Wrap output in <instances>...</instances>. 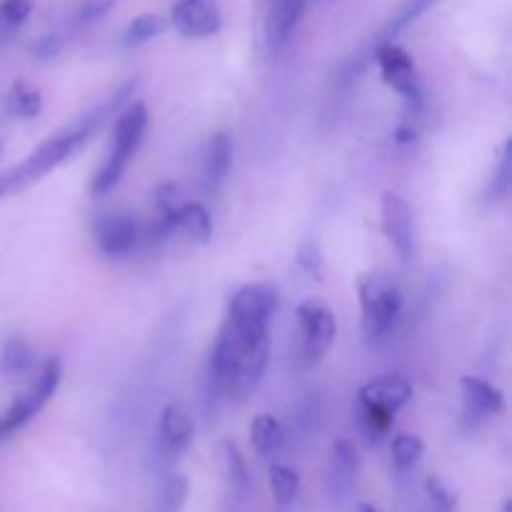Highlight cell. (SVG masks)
<instances>
[{
  "mask_svg": "<svg viewBox=\"0 0 512 512\" xmlns=\"http://www.w3.org/2000/svg\"><path fill=\"white\" fill-rule=\"evenodd\" d=\"M270 490H273L275 503L288 508V505H293L295 500H298L300 475L295 473L293 468H288V465L275 463L273 468H270Z\"/></svg>",
  "mask_w": 512,
  "mask_h": 512,
  "instance_id": "obj_21",
  "label": "cell"
},
{
  "mask_svg": "<svg viewBox=\"0 0 512 512\" xmlns=\"http://www.w3.org/2000/svg\"><path fill=\"white\" fill-rule=\"evenodd\" d=\"M43 110V98L35 88L18 83L8 95V113L15 118H38Z\"/></svg>",
  "mask_w": 512,
  "mask_h": 512,
  "instance_id": "obj_22",
  "label": "cell"
},
{
  "mask_svg": "<svg viewBox=\"0 0 512 512\" xmlns=\"http://www.w3.org/2000/svg\"><path fill=\"white\" fill-rule=\"evenodd\" d=\"M60 378H63V365H60V360L58 358L45 360L38 378L33 380V385H30V390H33V395L38 398L40 405H45L50 398H53L55 390H58L60 385Z\"/></svg>",
  "mask_w": 512,
  "mask_h": 512,
  "instance_id": "obj_24",
  "label": "cell"
},
{
  "mask_svg": "<svg viewBox=\"0 0 512 512\" xmlns=\"http://www.w3.org/2000/svg\"><path fill=\"white\" fill-rule=\"evenodd\" d=\"M220 453H223V463H225V475H228L230 485H233V493L243 495L248 490V468H245V458L240 453V448L230 440H225L220 445Z\"/></svg>",
  "mask_w": 512,
  "mask_h": 512,
  "instance_id": "obj_23",
  "label": "cell"
},
{
  "mask_svg": "<svg viewBox=\"0 0 512 512\" xmlns=\"http://www.w3.org/2000/svg\"><path fill=\"white\" fill-rule=\"evenodd\" d=\"M40 408H43V405L38 403V398L33 395V390H28L25 395H20V398L15 400V403L10 405L3 415H0V440H5L8 435L18 433V430L23 428V425L28 423V420L33 418Z\"/></svg>",
  "mask_w": 512,
  "mask_h": 512,
  "instance_id": "obj_18",
  "label": "cell"
},
{
  "mask_svg": "<svg viewBox=\"0 0 512 512\" xmlns=\"http://www.w3.org/2000/svg\"><path fill=\"white\" fill-rule=\"evenodd\" d=\"M413 398V388L405 378L400 375H390V378H378L370 380L368 385H363L358 393V403L368 405V408L388 410V413H398L408 400Z\"/></svg>",
  "mask_w": 512,
  "mask_h": 512,
  "instance_id": "obj_12",
  "label": "cell"
},
{
  "mask_svg": "<svg viewBox=\"0 0 512 512\" xmlns=\"http://www.w3.org/2000/svg\"><path fill=\"white\" fill-rule=\"evenodd\" d=\"M143 238L135 215L123 213V210H113V213H103L93 220V240L98 250L108 258H125L135 250V245Z\"/></svg>",
  "mask_w": 512,
  "mask_h": 512,
  "instance_id": "obj_6",
  "label": "cell"
},
{
  "mask_svg": "<svg viewBox=\"0 0 512 512\" xmlns=\"http://www.w3.org/2000/svg\"><path fill=\"white\" fill-rule=\"evenodd\" d=\"M358 512H380V510L375 508V505H370V503H363V505H360V508H358Z\"/></svg>",
  "mask_w": 512,
  "mask_h": 512,
  "instance_id": "obj_35",
  "label": "cell"
},
{
  "mask_svg": "<svg viewBox=\"0 0 512 512\" xmlns=\"http://www.w3.org/2000/svg\"><path fill=\"white\" fill-rule=\"evenodd\" d=\"M250 443H253V450L260 458H278L285 448V430L280 420L268 413L255 415V420L250 423Z\"/></svg>",
  "mask_w": 512,
  "mask_h": 512,
  "instance_id": "obj_15",
  "label": "cell"
},
{
  "mask_svg": "<svg viewBox=\"0 0 512 512\" xmlns=\"http://www.w3.org/2000/svg\"><path fill=\"white\" fill-rule=\"evenodd\" d=\"M170 20L185 38H210L223 28L218 0H178L170 10Z\"/></svg>",
  "mask_w": 512,
  "mask_h": 512,
  "instance_id": "obj_9",
  "label": "cell"
},
{
  "mask_svg": "<svg viewBox=\"0 0 512 512\" xmlns=\"http://www.w3.org/2000/svg\"><path fill=\"white\" fill-rule=\"evenodd\" d=\"M298 265L308 275H315V278L320 275V270H323V255H320L318 245H315L313 240H308V243L298 250Z\"/></svg>",
  "mask_w": 512,
  "mask_h": 512,
  "instance_id": "obj_32",
  "label": "cell"
},
{
  "mask_svg": "<svg viewBox=\"0 0 512 512\" xmlns=\"http://www.w3.org/2000/svg\"><path fill=\"white\" fill-rule=\"evenodd\" d=\"M33 13V0H0V30H15Z\"/></svg>",
  "mask_w": 512,
  "mask_h": 512,
  "instance_id": "obj_29",
  "label": "cell"
},
{
  "mask_svg": "<svg viewBox=\"0 0 512 512\" xmlns=\"http://www.w3.org/2000/svg\"><path fill=\"white\" fill-rule=\"evenodd\" d=\"M188 498V480L180 473H168L160 485V512H178Z\"/></svg>",
  "mask_w": 512,
  "mask_h": 512,
  "instance_id": "obj_25",
  "label": "cell"
},
{
  "mask_svg": "<svg viewBox=\"0 0 512 512\" xmlns=\"http://www.w3.org/2000/svg\"><path fill=\"white\" fill-rule=\"evenodd\" d=\"M355 423H358V430L363 433V438L368 443H378L380 438L390 433L395 423V415L388 413V410L368 408V405H355Z\"/></svg>",
  "mask_w": 512,
  "mask_h": 512,
  "instance_id": "obj_17",
  "label": "cell"
},
{
  "mask_svg": "<svg viewBox=\"0 0 512 512\" xmlns=\"http://www.w3.org/2000/svg\"><path fill=\"white\" fill-rule=\"evenodd\" d=\"M233 168V138L228 133H215L205 148L203 158V188L205 193L215 195L228 180Z\"/></svg>",
  "mask_w": 512,
  "mask_h": 512,
  "instance_id": "obj_13",
  "label": "cell"
},
{
  "mask_svg": "<svg viewBox=\"0 0 512 512\" xmlns=\"http://www.w3.org/2000/svg\"><path fill=\"white\" fill-rule=\"evenodd\" d=\"M165 23L160 15L153 13H143L138 18L130 20V25L125 28V45H140V43H148V40L158 38L163 33Z\"/></svg>",
  "mask_w": 512,
  "mask_h": 512,
  "instance_id": "obj_26",
  "label": "cell"
},
{
  "mask_svg": "<svg viewBox=\"0 0 512 512\" xmlns=\"http://www.w3.org/2000/svg\"><path fill=\"white\" fill-rule=\"evenodd\" d=\"M60 48H63V40H60L58 35L48 33V35H43V38L35 40L33 55L40 60H48V58H53V55H58Z\"/></svg>",
  "mask_w": 512,
  "mask_h": 512,
  "instance_id": "obj_34",
  "label": "cell"
},
{
  "mask_svg": "<svg viewBox=\"0 0 512 512\" xmlns=\"http://www.w3.org/2000/svg\"><path fill=\"white\" fill-rule=\"evenodd\" d=\"M133 88L135 83L130 80L123 88L115 90L105 103L95 105L93 110H88V113L75 118L70 125H65L60 133L50 135V138L45 140L38 150H33L28 158L20 160L13 168L3 170V173H0V198H8V195L20 193V190L28 188V185L38 183V180L45 178L50 170H55L60 163H65L70 155L78 153V150L93 138V133H98L100 125H103L110 115L118 113L120 105L133 95Z\"/></svg>",
  "mask_w": 512,
  "mask_h": 512,
  "instance_id": "obj_1",
  "label": "cell"
},
{
  "mask_svg": "<svg viewBox=\"0 0 512 512\" xmlns=\"http://www.w3.org/2000/svg\"><path fill=\"white\" fill-rule=\"evenodd\" d=\"M280 293L270 283H253L240 288L233 295L228 308V318L238 320L245 325H258V328H270L275 310H278Z\"/></svg>",
  "mask_w": 512,
  "mask_h": 512,
  "instance_id": "obj_7",
  "label": "cell"
},
{
  "mask_svg": "<svg viewBox=\"0 0 512 512\" xmlns=\"http://www.w3.org/2000/svg\"><path fill=\"white\" fill-rule=\"evenodd\" d=\"M145 130H148V108L143 103L128 105L118 115L113 128V143H110L108 155H105L103 165H100L98 173L93 175V183H90V193L95 198L108 195L123 180L130 160H133V155L143 145Z\"/></svg>",
  "mask_w": 512,
  "mask_h": 512,
  "instance_id": "obj_2",
  "label": "cell"
},
{
  "mask_svg": "<svg viewBox=\"0 0 512 512\" xmlns=\"http://www.w3.org/2000/svg\"><path fill=\"white\" fill-rule=\"evenodd\" d=\"M460 390H463V418L468 425L483 423V420L505 410L503 393L495 385H490L488 380L468 375L460 383Z\"/></svg>",
  "mask_w": 512,
  "mask_h": 512,
  "instance_id": "obj_10",
  "label": "cell"
},
{
  "mask_svg": "<svg viewBox=\"0 0 512 512\" xmlns=\"http://www.w3.org/2000/svg\"><path fill=\"white\" fill-rule=\"evenodd\" d=\"M300 325V355L305 365H315L333 345L338 320L320 298H308L295 310Z\"/></svg>",
  "mask_w": 512,
  "mask_h": 512,
  "instance_id": "obj_4",
  "label": "cell"
},
{
  "mask_svg": "<svg viewBox=\"0 0 512 512\" xmlns=\"http://www.w3.org/2000/svg\"><path fill=\"white\" fill-rule=\"evenodd\" d=\"M393 463L398 465L400 470L405 468H413L420 458H423V440L418 435H408V433H400L393 438Z\"/></svg>",
  "mask_w": 512,
  "mask_h": 512,
  "instance_id": "obj_27",
  "label": "cell"
},
{
  "mask_svg": "<svg viewBox=\"0 0 512 512\" xmlns=\"http://www.w3.org/2000/svg\"><path fill=\"white\" fill-rule=\"evenodd\" d=\"M115 5V0H83V5L78 8V25H90V23H98L103 15L110 13V8Z\"/></svg>",
  "mask_w": 512,
  "mask_h": 512,
  "instance_id": "obj_31",
  "label": "cell"
},
{
  "mask_svg": "<svg viewBox=\"0 0 512 512\" xmlns=\"http://www.w3.org/2000/svg\"><path fill=\"white\" fill-rule=\"evenodd\" d=\"M435 3H438V0H405L403 8L398 10V15H395V18L390 20V25H388V33H385L388 43H393L395 35L403 33V30L408 28L410 23H415L420 15L428 13V10L433 8Z\"/></svg>",
  "mask_w": 512,
  "mask_h": 512,
  "instance_id": "obj_28",
  "label": "cell"
},
{
  "mask_svg": "<svg viewBox=\"0 0 512 512\" xmlns=\"http://www.w3.org/2000/svg\"><path fill=\"white\" fill-rule=\"evenodd\" d=\"M155 438L160 443L168 445L175 455L183 453L190 443H193V418H190L188 408L180 403L165 405L163 415H160V428Z\"/></svg>",
  "mask_w": 512,
  "mask_h": 512,
  "instance_id": "obj_14",
  "label": "cell"
},
{
  "mask_svg": "<svg viewBox=\"0 0 512 512\" xmlns=\"http://www.w3.org/2000/svg\"><path fill=\"white\" fill-rule=\"evenodd\" d=\"M380 213H383V230L388 235L390 245L398 250L403 260H410L415 255V213L408 205V200L400 198L398 193H385L383 203H380Z\"/></svg>",
  "mask_w": 512,
  "mask_h": 512,
  "instance_id": "obj_8",
  "label": "cell"
},
{
  "mask_svg": "<svg viewBox=\"0 0 512 512\" xmlns=\"http://www.w3.org/2000/svg\"><path fill=\"white\" fill-rule=\"evenodd\" d=\"M178 230H183L195 243H208L213 238V220L203 205L195 203V200H185L178 213Z\"/></svg>",
  "mask_w": 512,
  "mask_h": 512,
  "instance_id": "obj_16",
  "label": "cell"
},
{
  "mask_svg": "<svg viewBox=\"0 0 512 512\" xmlns=\"http://www.w3.org/2000/svg\"><path fill=\"white\" fill-rule=\"evenodd\" d=\"M0 150H3V148H0Z\"/></svg>",
  "mask_w": 512,
  "mask_h": 512,
  "instance_id": "obj_37",
  "label": "cell"
},
{
  "mask_svg": "<svg viewBox=\"0 0 512 512\" xmlns=\"http://www.w3.org/2000/svg\"><path fill=\"white\" fill-rule=\"evenodd\" d=\"M363 308V338L378 348L393 335L403 313V290L388 273H368L358 280Z\"/></svg>",
  "mask_w": 512,
  "mask_h": 512,
  "instance_id": "obj_3",
  "label": "cell"
},
{
  "mask_svg": "<svg viewBox=\"0 0 512 512\" xmlns=\"http://www.w3.org/2000/svg\"><path fill=\"white\" fill-rule=\"evenodd\" d=\"M512 183V170H510V145H505L503 160H500L498 170H495L493 180H490V193L488 200H505L510 193Z\"/></svg>",
  "mask_w": 512,
  "mask_h": 512,
  "instance_id": "obj_30",
  "label": "cell"
},
{
  "mask_svg": "<svg viewBox=\"0 0 512 512\" xmlns=\"http://www.w3.org/2000/svg\"><path fill=\"white\" fill-rule=\"evenodd\" d=\"M375 60H378V68L385 85H390L395 93L403 95V100L408 103V110L418 113L423 108V85H420V75L413 58L400 45L385 40L375 50Z\"/></svg>",
  "mask_w": 512,
  "mask_h": 512,
  "instance_id": "obj_5",
  "label": "cell"
},
{
  "mask_svg": "<svg viewBox=\"0 0 512 512\" xmlns=\"http://www.w3.org/2000/svg\"><path fill=\"white\" fill-rule=\"evenodd\" d=\"M308 0H273L265 18V40H268L270 53H280L293 38Z\"/></svg>",
  "mask_w": 512,
  "mask_h": 512,
  "instance_id": "obj_11",
  "label": "cell"
},
{
  "mask_svg": "<svg viewBox=\"0 0 512 512\" xmlns=\"http://www.w3.org/2000/svg\"><path fill=\"white\" fill-rule=\"evenodd\" d=\"M425 490H428L430 500H433V503L438 505L440 510H453L455 495L450 493L448 485H445L443 480H440V478H428V480H425Z\"/></svg>",
  "mask_w": 512,
  "mask_h": 512,
  "instance_id": "obj_33",
  "label": "cell"
},
{
  "mask_svg": "<svg viewBox=\"0 0 512 512\" xmlns=\"http://www.w3.org/2000/svg\"><path fill=\"white\" fill-rule=\"evenodd\" d=\"M35 365V353L30 348L28 340L10 338L5 343L3 353H0V370L5 375H25L30 373Z\"/></svg>",
  "mask_w": 512,
  "mask_h": 512,
  "instance_id": "obj_19",
  "label": "cell"
},
{
  "mask_svg": "<svg viewBox=\"0 0 512 512\" xmlns=\"http://www.w3.org/2000/svg\"><path fill=\"white\" fill-rule=\"evenodd\" d=\"M510 508H512V505H510V500H508V503L503 505V512H510Z\"/></svg>",
  "mask_w": 512,
  "mask_h": 512,
  "instance_id": "obj_36",
  "label": "cell"
},
{
  "mask_svg": "<svg viewBox=\"0 0 512 512\" xmlns=\"http://www.w3.org/2000/svg\"><path fill=\"white\" fill-rule=\"evenodd\" d=\"M358 450L350 440H338L333 448V480L338 488H350L358 478Z\"/></svg>",
  "mask_w": 512,
  "mask_h": 512,
  "instance_id": "obj_20",
  "label": "cell"
}]
</instances>
